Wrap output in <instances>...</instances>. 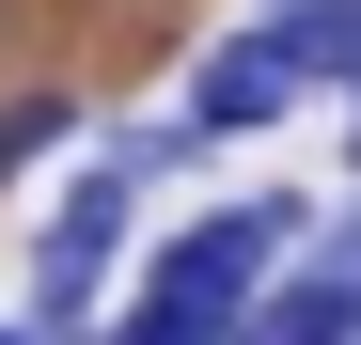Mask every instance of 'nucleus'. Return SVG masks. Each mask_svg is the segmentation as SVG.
<instances>
[{
    "mask_svg": "<svg viewBox=\"0 0 361 345\" xmlns=\"http://www.w3.org/2000/svg\"><path fill=\"white\" fill-rule=\"evenodd\" d=\"M126 204H142V172L94 142V172L63 189V220H47V251H32V330H79V314H94L110 251H126Z\"/></svg>",
    "mask_w": 361,
    "mask_h": 345,
    "instance_id": "1",
    "label": "nucleus"
},
{
    "mask_svg": "<svg viewBox=\"0 0 361 345\" xmlns=\"http://www.w3.org/2000/svg\"><path fill=\"white\" fill-rule=\"evenodd\" d=\"M298 94H314V79H298V47H283V32H220V47H204V79H189V126H204V142H252V126H283Z\"/></svg>",
    "mask_w": 361,
    "mask_h": 345,
    "instance_id": "2",
    "label": "nucleus"
},
{
    "mask_svg": "<svg viewBox=\"0 0 361 345\" xmlns=\"http://www.w3.org/2000/svg\"><path fill=\"white\" fill-rule=\"evenodd\" d=\"M235 345H361V282L298 251V267L267 282V299H252V330H235Z\"/></svg>",
    "mask_w": 361,
    "mask_h": 345,
    "instance_id": "3",
    "label": "nucleus"
},
{
    "mask_svg": "<svg viewBox=\"0 0 361 345\" xmlns=\"http://www.w3.org/2000/svg\"><path fill=\"white\" fill-rule=\"evenodd\" d=\"M267 32L298 47V79H330V94L361 79V0H267Z\"/></svg>",
    "mask_w": 361,
    "mask_h": 345,
    "instance_id": "4",
    "label": "nucleus"
},
{
    "mask_svg": "<svg viewBox=\"0 0 361 345\" xmlns=\"http://www.w3.org/2000/svg\"><path fill=\"white\" fill-rule=\"evenodd\" d=\"M63 126H79V110H63V94H16V110H0V172H32V157H47V142H63Z\"/></svg>",
    "mask_w": 361,
    "mask_h": 345,
    "instance_id": "5",
    "label": "nucleus"
},
{
    "mask_svg": "<svg viewBox=\"0 0 361 345\" xmlns=\"http://www.w3.org/2000/svg\"><path fill=\"white\" fill-rule=\"evenodd\" d=\"M314 267H345V282H361V220H330V236H314Z\"/></svg>",
    "mask_w": 361,
    "mask_h": 345,
    "instance_id": "6",
    "label": "nucleus"
},
{
    "mask_svg": "<svg viewBox=\"0 0 361 345\" xmlns=\"http://www.w3.org/2000/svg\"><path fill=\"white\" fill-rule=\"evenodd\" d=\"M345 172H361V79H345Z\"/></svg>",
    "mask_w": 361,
    "mask_h": 345,
    "instance_id": "7",
    "label": "nucleus"
},
{
    "mask_svg": "<svg viewBox=\"0 0 361 345\" xmlns=\"http://www.w3.org/2000/svg\"><path fill=\"white\" fill-rule=\"evenodd\" d=\"M0 345H32V330H0Z\"/></svg>",
    "mask_w": 361,
    "mask_h": 345,
    "instance_id": "8",
    "label": "nucleus"
}]
</instances>
